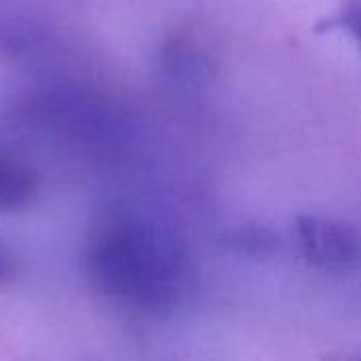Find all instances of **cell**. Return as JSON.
<instances>
[{
  "mask_svg": "<svg viewBox=\"0 0 361 361\" xmlns=\"http://www.w3.org/2000/svg\"><path fill=\"white\" fill-rule=\"evenodd\" d=\"M87 269L102 296L154 315L178 309L195 279L192 260L178 235L133 214H114L95 226Z\"/></svg>",
  "mask_w": 361,
  "mask_h": 361,
  "instance_id": "cell-1",
  "label": "cell"
},
{
  "mask_svg": "<svg viewBox=\"0 0 361 361\" xmlns=\"http://www.w3.org/2000/svg\"><path fill=\"white\" fill-rule=\"evenodd\" d=\"M296 233L305 258L319 269L347 271L361 262V235L343 222L302 216L296 222Z\"/></svg>",
  "mask_w": 361,
  "mask_h": 361,
  "instance_id": "cell-2",
  "label": "cell"
},
{
  "mask_svg": "<svg viewBox=\"0 0 361 361\" xmlns=\"http://www.w3.org/2000/svg\"><path fill=\"white\" fill-rule=\"evenodd\" d=\"M36 190L34 171L19 159L0 154V214L25 207Z\"/></svg>",
  "mask_w": 361,
  "mask_h": 361,
  "instance_id": "cell-3",
  "label": "cell"
},
{
  "mask_svg": "<svg viewBox=\"0 0 361 361\" xmlns=\"http://www.w3.org/2000/svg\"><path fill=\"white\" fill-rule=\"evenodd\" d=\"M224 245L243 256H271L279 250V237L264 226H237L224 235Z\"/></svg>",
  "mask_w": 361,
  "mask_h": 361,
  "instance_id": "cell-4",
  "label": "cell"
},
{
  "mask_svg": "<svg viewBox=\"0 0 361 361\" xmlns=\"http://www.w3.org/2000/svg\"><path fill=\"white\" fill-rule=\"evenodd\" d=\"M343 27H347L357 40L361 42V2L360 4H351V6H347L341 15H338V19H336Z\"/></svg>",
  "mask_w": 361,
  "mask_h": 361,
  "instance_id": "cell-5",
  "label": "cell"
},
{
  "mask_svg": "<svg viewBox=\"0 0 361 361\" xmlns=\"http://www.w3.org/2000/svg\"><path fill=\"white\" fill-rule=\"evenodd\" d=\"M13 258L11 254L0 245V283H4L11 275H13Z\"/></svg>",
  "mask_w": 361,
  "mask_h": 361,
  "instance_id": "cell-6",
  "label": "cell"
}]
</instances>
